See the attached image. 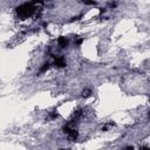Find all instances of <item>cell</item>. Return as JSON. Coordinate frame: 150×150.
<instances>
[{
    "instance_id": "cell-1",
    "label": "cell",
    "mask_w": 150,
    "mask_h": 150,
    "mask_svg": "<svg viewBox=\"0 0 150 150\" xmlns=\"http://www.w3.org/2000/svg\"><path fill=\"white\" fill-rule=\"evenodd\" d=\"M39 3L38 1H33V3H25L22 5H20L15 8V11H17V14L19 15V18L21 19V20H25L29 17H32L35 12V7Z\"/></svg>"
},
{
    "instance_id": "cell-2",
    "label": "cell",
    "mask_w": 150,
    "mask_h": 150,
    "mask_svg": "<svg viewBox=\"0 0 150 150\" xmlns=\"http://www.w3.org/2000/svg\"><path fill=\"white\" fill-rule=\"evenodd\" d=\"M62 130H63V133H66V134L68 135V137L71 138L72 141H75V139L77 138V136H79V133H77V130H76L75 128H73V127L71 126V123H68V124L63 126Z\"/></svg>"
},
{
    "instance_id": "cell-3",
    "label": "cell",
    "mask_w": 150,
    "mask_h": 150,
    "mask_svg": "<svg viewBox=\"0 0 150 150\" xmlns=\"http://www.w3.org/2000/svg\"><path fill=\"white\" fill-rule=\"evenodd\" d=\"M54 57V65L57 68H65L67 66V62L63 56H53Z\"/></svg>"
},
{
    "instance_id": "cell-4",
    "label": "cell",
    "mask_w": 150,
    "mask_h": 150,
    "mask_svg": "<svg viewBox=\"0 0 150 150\" xmlns=\"http://www.w3.org/2000/svg\"><path fill=\"white\" fill-rule=\"evenodd\" d=\"M57 44H59V46L61 47V48H66L68 46V44H69V40L66 36H60L57 39Z\"/></svg>"
},
{
    "instance_id": "cell-5",
    "label": "cell",
    "mask_w": 150,
    "mask_h": 150,
    "mask_svg": "<svg viewBox=\"0 0 150 150\" xmlns=\"http://www.w3.org/2000/svg\"><path fill=\"white\" fill-rule=\"evenodd\" d=\"M49 68H51V63H49V62H45V63H42L41 67H40V69H39V74H44V73H46Z\"/></svg>"
},
{
    "instance_id": "cell-6",
    "label": "cell",
    "mask_w": 150,
    "mask_h": 150,
    "mask_svg": "<svg viewBox=\"0 0 150 150\" xmlns=\"http://www.w3.org/2000/svg\"><path fill=\"white\" fill-rule=\"evenodd\" d=\"M91 95H92V91H91V89H85V91L82 92V96L83 97H89Z\"/></svg>"
},
{
    "instance_id": "cell-7",
    "label": "cell",
    "mask_w": 150,
    "mask_h": 150,
    "mask_svg": "<svg viewBox=\"0 0 150 150\" xmlns=\"http://www.w3.org/2000/svg\"><path fill=\"white\" fill-rule=\"evenodd\" d=\"M48 116H49V118H51V120H55V118L59 117V114H57V112H51Z\"/></svg>"
},
{
    "instance_id": "cell-8",
    "label": "cell",
    "mask_w": 150,
    "mask_h": 150,
    "mask_svg": "<svg viewBox=\"0 0 150 150\" xmlns=\"http://www.w3.org/2000/svg\"><path fill=\"white\" fill-rule=\"evenodd\" d=\"M83 41H85V39H83V38H81V39H77L76 41H75V44H76V46H80V45H81Z\"/></svg>"
},
{
    "instance_id": "cell-9",
    "label": "cell",
    "mask_w": 150,
    "mask_h": 150,
    "mask_svg": "<svg viewBox=\"0 0 150 150\" xmlns=\"http://www.w3.org/2000/svg\"><path fill=\"white\" fill-rule=\"evenodd\" d=\"M83 4H85V5H93V6L96 5L95 1H83Z\"/></svg>"
},
{
    "instance_id": "cell-10",
    "label": "cell",
    "mask_w": 150,
    "mask_h": 150,
    "mask_svg": "<svg viewBox=\"0 0 150 150\" xmlns=\"http://www.w3.org/2000/svg\"><path fill=\"white\" fill-rule=\"evenodd\" d=\"M108 5H109V6H110L112 8H114V7H116V6H117V3H109Z\"/></svg>"
},
{
    "instance_id": "cell-11",
    "label": "cell",
    "mask_w": 150,
    "mask_h": 150,
    "mask_svg": "<svg viewBox=\"0 0 150 150\" xmlns=\"http://www.w3.org/2000/svg\"><path fill=\"white\" fill-rule=\"evenodd\" d=\"M124 150H134V147H130V145H129V147H126Z\"/></svg>"
},
{
    "instance_id": "cell-12",
    "label": "cell",
    "mask_w": 150,
    "mask_h": 150,
    "mask_svg": "<svg viewBox=\"0 0 150 150\" xmlns=\"http://www.w3.org/2000/svg\"><path fill=\"white\" fill-rule=\"evenodd\" d=\"M141 150H149V148H148V147H142Z\"/></svg>"
},
{
    "instance_id": "cell-13",
    "label": "cell",
    "mask_w": 150,
    "mask_h": 150,
    "mask_svg": "<svg viewBox=\"0 0 150 150\" xmlns=\"http://www.w3.org/2000/svg\"><path fill=\"white\" fill-rule=\"evenodd\" d=\"M60 150H71V149H60Z\"/></svg>"
}]
</instances>
